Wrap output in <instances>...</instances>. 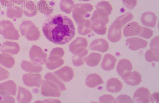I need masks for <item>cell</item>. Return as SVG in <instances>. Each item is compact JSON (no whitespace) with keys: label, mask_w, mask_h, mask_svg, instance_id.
<instances>
[{"label":"cell","mask_w":159,"mask_h":103,"mask_svg":"<svg viewBox=\"0 0 159 103\" xmlns=\"http://www.w3.org/2000/svg\"><path fill=\"white\" fill-rule=\"evenodd\" d=\"M42 31L50 41L60 45L69 43L74 37L75 33L71 19L61 15H52L47 19L43 25Z\"/></svg>","instance_id":"obj_1"},{"label":"cell","mask_w":159,"mask_h":103,"mask_svg":"<svg viewBox=\"0 0 159 103\" xmlns=\"http://www.w3.org/2000/svg\"><path fill=\"white\" fill-rule=\"evenodd\" d=\"M134 101L137 103H153L152 97L147 88H140L138 89L133 97Z\"/></svg>","instance_id":"obj_2"},{"label":"cell","mask_w":159,"mask_h":103,"mask_svg":"<svg viewBox=\"0 0 159 103\" xmlns=\"http://www.w3.org/2000/svg\"><path fill=\"white\" fill-rule=\"evenodd\" d=\"M133 65L130 61L127 59H122L118 63L117 72L122 78H125L131 72Z\"/></svg>","instance_id":"obj_3"},{"label":"cell","mask_w":159,"mask_h":103,"mask_svg":"<svg viewBox=\"0 0 159 103\" xmlns=\"http://www.w3.org/2000/svg\"><path fill=\"white\" fill-rule=\"evenodd\" d=\"M117 59L112 55L106 54L103 57L101 64L102 68L106 71L113 70L116 66Z\"/></svg>","instance_id":"obj_4"},{"label":"cell","mask_w":159,"mask_h":103,"mask_svg":"<svg viewBox=\"0 0 159 103\" xmlns=\"http://www.w3.org/2000/svg\"><path fill=\"white\" fill-rule=\"evenodd\" d=\"M123 79L127 84L133 86L139 85L142 81L141 75L137 71L130 73Z\"/></svg>","instance_id":"obj_5"},{"label":"cell","mask_w":159,"mask_h":103,"mask_svg":"<svg viewBox=\"0 0 159 103\" xmlns=\"http://www.w3.org/2000/svg\"><path fill=\"white\" fill-rule=\"evenodd\" d=\"M123 88V84L117 78H111L108 80L107 89L109 92L117 93L120 92Z\"/></svg>","instance_id":"obj_6"},{"label":"cell","mask_w":159,"mask_h":103,"mask_svg":"<svg viewBox=\"0 0 159 103\" xmlns=\"http://www.w3.org/2000/svg\"><path fill=\"white\" fill-rule=\"evenodd\" d=\"M104 83L101 77L96 73L89 75L86 78V85L89 88H94Z\"/></svg>","instance_id":"obj_7"},{"label":"cell","mask_w":159,"mask_h":103,"mask_svg":"<svg viewBox=\"0 0 159 103\" xmlns=\"http://www.w3.org/2000/svg\"><path fill=\"white\" fill-rule=\"evenodd\" d=\"M102 55L98 53H93L84 58L85 62L90 67H95L100 62Z\"/></svg>","instance_id":"obj_8"},{"label":"cell","mask_w":159,"mask_h":103,"mask_svg":"<svg viewBox=\"0 0 159 103\" xmlns=\"http://www.w3.org/2000/svg\"><path fill=\"white\" fill-rule=\"evenodd\" d=\"M91 50L97 51L103 53L109 49V45L104 41H96L91 44L90 46Z\"/></svg>","instance_id":"obj_9"},{"label":"cell","mask_w":159,"mask_h":103,"mask_svg":"<svg viewBox=\"0 0 159 103\" xmlns=\"http://www.w3.org/2000/svg\"><path fill=\"white\" fill-rule=\"evenodd\" d=\"M145 58L148 62H158L159 61V50L152 49L147 51L145 54Z\"/></svg>","instance_id":"obj_10"},{"label":"cell","mask_w":159,"mask_h":103,"mask_svg":"<svg viewBox=\"0 0 159 103\" xmlns=\"http://www.w3.org/2000/svg\"><path fill=\"white\" fill-rule=\"evenodd\" d=\"M129 41V49L134 51L143 49L147 46V43L143 41L135 39L130 41Z\"/></svg>","instance_id":"obj_11"},{"label":"cell","mask_w":159,"mask_h":103,"mask_svg":"<svg viewBox=\"0 0 159 103\" xmlns=\"http://www.w3.org/2000/svg\"><path fill=\"white\" fill-rule=\"evenodd\" d=\"M134 101L129 96L122 95L119 96L116 99V103H133Z\"/></svg>","instance_id":"obj_12"},{"label":"cell","mask_w":159,"mask_h":103,"mask_svg":"<svg viewBox=\"0 0 159 103\" xmlns=\"http://www.w3.org/2000/svg\"><path fill=\"white\" fill-rule=\"evenodd\" d=\"M100 103H116V100L110 95H105L100 97Z\"/></svg>","instance_id":"obj_13"},{"label":"cell","mask_w":159,"mask_h":103,"mask_svg":"<svg viewBox=\"0 0 159 103\" xmlns=\"http://www.w3.org/2000/svg\"><path fill=\"white\" fill-rule=\"evenodd\" d=\"M5 70L0 66V80H3L6 77V76H5Z\"/></svg>","instance_id":"obj_14"},{"label":"cell","mask_w":159,"mask_h":103,"mask_svg":"<svg viewBox=\"0 0 159 103\" xmlns=\"http://www.w3.org/2000/svg\"><path fill=\"white\" fill-rule=\"evenodd\" d=\"M78 1H91V0H78Z\"/></svg>","instance_id":"obj_15"}]
</instances>
